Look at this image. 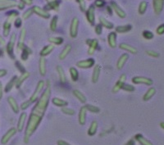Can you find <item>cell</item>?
Returning a JSON list of instances; mask_svg holds the SVG:
<instances>
[{"label":"cell","mask_w":164,"mask_h":145,"mask_svg":"<svg viewBox=\"0 0 164 145\" xmlns=\"http://www.w3.org/2000/svg\"><path fill=\"white\" fill-rule=\"evenodd\" d=\"M50 95H51V87H50V82L48 81L45 93L41 95L40 98L38 101V103H36L35 107L33 108L31 114L30 116V119L27 123L26 133H25V137H24V142L26 144L29 142L30 136L36 131L39 126V123L42 121L43 116L45 115V111L48 107Z\"/></svg>","instance_id":"cell-1"},{"label":"cell","mask_w":164,"mask_h":145,"mask_svg":"<svg viewBox=\"0 0 164 145\" xmlns=\"http://www.w3.org/2000/svg\"><path fill=\"white\" fill-rule=\"evenodd\" d=\"M132 82L135 84H146L150 86L153 84L154 81L152 79L145 76H135L132 78Z\"/></svg>","instance_id":"cell-2"},{"label":"cell","mask_w":164,"mask_h":145,"mask_svg":"<svg viewBox=\"0 0 164 145\" xmlns=\"http://www.w3.org/2000/svg\"><path fill=\"white\" fill-rule=\"evenodd\" d=\"M78 26H79V19L77 17H74L71 21L70 26V36L72 38H76L77 36Z\"/></svg>","instance_id":"cell-3"},{"label":"cell","mask_w":164,"mask_h":145,"mask_svg":"<svg viewBox=\"0 0 164 145\" xmlns=\"http://www.w3.org/2000/svg\"><path fill=\"white\" fill-rule=\"evenodd\" d=\"M44 86H45V81H40L39 83L37 84V87H36V90L33 93V94L31 95V97H30V103H34L35 101L37 100L39 94H40V92L42 91V90L44 89Z\"/></svg>","instance_id":"cell-4"},{"label":"cell","mask_w":164,"mask_h":145,"mask_svg":"<svg viewBox=\"0 0 164 145\" xmlns=\"http://www.w3.org/2000/svg\"><path fill=\"white\" fill-rule=\"evenodd\" d=\"M125 80H126V75L125 74L121 75V76L118 79V81H117V83L114 85V87L113 89V94H116L118 91L121 90L122 89V86L124 85Z\"/></svg>","instance_id":"cell-5"},{"label":"cell","mask_w":164,"mask_h":145,"mask_svg":"<svg viewBox=\"0 0 164 145\" xmlns=\"http://www.w3.org/2000/svg\"><path fill=\"white\" fill-rule=\"evenodd\" d=\"M111 7L113 8V10L116 13V14L118 16H120L121 18H125L126 16V13L122 10V8L115 2H111Z\"/></svg>","instance_id":"cell-6"},{"label":"cell","mask_w":164,"mask_h":145,"mask_svg":"<svg viewBox=\"0 0 164 145\" xmlns=\"http://www.w3.org/2000/svg\"><path fill=\"white\" fill-rule=\"evenodd\" d=\"M153 6L156 15H159L163 9L164 0H153Z\"/></svg>","instance_id":"cell-7"},{"label":"cell","mask_w":164,"mask_h":145,"mask_svg":"<svg viewBox=\"0 0 164 145\" xmlns=\"http://www.w3.org/2000/svg\"><path fill=\"white\" fill-rule=\"evenodd\" d=\"M94 64V60L92 58H90V59H85V60H81V61H78L76 63V66L78 67L86 69V68H90L91 67H93Z\"/></svg>","instance_id":"cell-8"},{"label":"cell","mask_w":164,"mask_h":145,"mask_svg":"<svg viewBox=\"0 0 164 145\" xmlns=\"http://www.w3.org/2000/svg\"><path fill=\"white\" fill-rule=\"evenodd\" d=\"M134 139L136 140L140 145H154V144L145 138L141 134H137L134 136Z\"/></svg>","instance_id":"cell-9"},{"label":"cell","mask_w":164,"mask_h":145,"mask_svg":"<svg viewBox=\"0 0 164 145\" xmlns=\"http://www.w3.org/2000/svg\"><path fill=\"white\" fill-rule=\"evenodd\" d=\"M32 10L33 13H36L37 15H39V16H41L43 18H45V19H48V18H49V16H50L48 13H47L45 10H44L39 6H34L32 7Z\"/></svg>","instance_id":"cell-10"},{"label":"cell","mask_w":164,"mask_h":145,"mask_svg":"<svg viewBox=\"0 0 164 145\" xmlns=\"http://www.w3.org/2000/svg\"><path fill=\"white\" fill-rule=\"evenodd\" d=\"M94 13H95V8H94V7L90 6L89 7V9L87 10L86 17L87 20H88V22L91 24V25H93L94 23V18H95Z\"/></svg>","instance_id":"cell-11"},{"label":"cell","mask_w":164,"mask_h":145,"mask_svg":"<svg viewBox=\"0 0 164 145\" xmlns=\"http://www.w3.org/2000/svg\"><path fill=\"white\" fill-rule=\"evenodd\" d=\"M87 44L89 45V49H88V54L92 55L94 53L98 47V40L97 39H88Z\"/></svg>","instance_id":"cell-12"},{"label":"cell","mask_w":164,"mask_h":145,"mask_svg":"<svg viewBox=\"0 0 164 145\" xmlns=\"http://www.w3.org/2000/svg\"><path fill=\"white\" fill-rule=\"evenodd\" d=\"M16 133V129H15V128H12V129H10L7 132L3 135V139H2V140H1V143L3 144H7V142L9 141L10 139L13 137L15 134Z\"/></svg>","instance_id":"cell-13"},{"label":"cell","mask_w":164,"mask_h":145,"mask_svg":"<svg viewBox=\"0 0 164 145\" xmlns=\"http://www.w3.org/2000/svg\"><path fill=\"white\" fill-rule=\"evenodd\" d=\"M87 111L85 107H82L80 110V112H79V117H78V120H79V123L81 126H84L85 122H86V114Z\"/></svg>","instance_id":"cell-14"},{"label":"cell","mask_w":164,"mask_h":145,"mask_svg":"<svg viewBox=\"0 0 164 145\" xmlns=\"http://www.w3.org/2000/svg\"><path fill=\"white\" fill-rule=\"evenodd\" d=\"M129 58V55L127 53H124L122 54L118 59V61L117 62V68L118 69V70H122L123 67H124V66H125V62L127 61Z\"/></svg>","instance_id":"cell-15"},{"label":"cell","mask_w":164,"mask_h":145,"mask_svg":"<svg viewBox=\"0 0 164 145\" xmlns=\"http://www.w3.org/2000/svg\"><path fill=\"white\" fill-rule=\"evenodd\" d=\"M156 94V89L154 87H151L148 89L147 92L145 93V95L143 96V101L147 102L148 100H150Z\"/></svg>","instance_id":"cell-16"},{"label":"cell","mask_w":164,"mask_h":145,"mask_svg":"<svg viewBox=\"0 0 164 145\" xmlns=\"http://www.w3.org/2000/svg\"><path fill=\"white\" fill-rule=\"evenodd\" d=\"M108 42L111 48H116L117 46V34L115 32L110 33L108 36Z\"/></svg>","instance_id":"cell-17"},{"label":"cell","mask_w":164,"mask_h":145,"mask_svg":"<svg viewBox=\"0 0 164 145\" xmlns=\"http://www.w3.org/2000/svg\"><path fill=\"white\" fill-rule=\"evenodd\" d=\"M120 48H122L123 50H125V51L129 52V53H131L132 54H136L137 53V48H135V47H133V46L130 45V44H121L119 45Z\"/></svg>","instance_id":"cell-18"},{"label":"cell","mask_w":164,"mask_h":145,"mask_svg":"<svg viewBox=\"0 0 164 145\" xmlns=\"http://www.w3.org/2000/svg\"><path fill=\"white\" fill-rule=\"evenodd\" d=\"M26 116H27V115H26V112L22 113V115L20 116L19 121L17 122V130L19 132L22 131V129H24V124H25V121H26Z\"/></svg>","instance_id":"cell-19"},{"label":"cell","mask_w":164,"mask_h":145,"mask_svg":"<svg viewBox=\"0 0 164 145\" xmlns=\"http://www.w3.org/2000/svg\"><path fill=\"white\" fill-rule=\"evenodd\" d=\"M100 68L99 65H96L94 68L93 71V75H92V82L93 83H97L98 81H99V78L100 75Z\"/></svg>","instance_id":"cell-20"},{"label":"cell","mask_w":164,"mask_h":145,"mask_svg":"<svg viewBox=\"0 0 164 145\" xmlns=\"http://www.w3.org/2000/svg\"><path fill=\"white\" fill-rule=\"evenodd\" d=\"M52 103L54 104L55 106L60 107H64L68 106V103L65 100L59 98H53L52 99Z\"/></svg>","instance_id":"cell-21"},{"label":"cell","mask_w":164,"mask_h":145,"mask_svg":"<svg viewBox=\"0 0 164 145\" xmlns=\"http://www.w3.org/2000/svg\"><path fill=\"white\" fill-rule=\"evenodd\" d=\"M39 72L41 75H46V60L44 57H42L39 59Z\"/></svg>","instance_id":"cell-22"},{"label":"cell","mask_w":164,"mask_h":145,"mask_svg":"<svg viewBox=\"0 0 164 145\" xmlns=\"http://www.w3.org/2000/svg\"><path fill=\"white\" fill-rule=\"evenodd\" d=\"M97 129H98V122L96 121H92L90 128L88 129V135L94 136L96 134Z\"/></svg>","instance_id":"cell-23"},{"label":"cell","mask_w":164,"mask_h":145,"mask_svg":"<svg viewBox=\"0 0 164 145\" xmlns=\"http://www.w3.org/2000/svg\"><path fill=\"white\" fill-rule=\"evenodd\" d=\"M57 71H58V75H59V79L62 83H66L67 82V77H66V75H65L64 70L63 68L61 66H57Z\"/></svg>","instance_id":"cell-24"},{"label":"cell","mask_w":164,"mask_h":145,"mask_svg":"<svg viewBox=\"0 0 164 145\" xmlns=\"http://www.w3.org/2000/svg\"><path fill=\"white\" fill-rule=\"evenodd\" d=\"M73 94H74V96L77 98L81 103H86V97L83 94V93H81V91L78 90H73Z\"/></svg>","instance_id":"cell-25"},{"label":"cell","mask_w":164,"mask_h":145,"mask_svg":"<svg viewBox=\"0 0 164 145\" xmlns=\"http://www.w3.org/2000/svg\"><path fill=\"white\" fill-rule=\"evenodd\" d=\"M15 39H16V35L13 34L12 37H11V39H10V42L7 45V52L9 53L10 56L13 57V46H14V44H15Z\"/></svg>","instance_id":"cell-26"},{"label":"cell","mask_w":164,"mask_h":145,"mask_svg":"<svg viewBox=\"0 0 164 145\" xmlns=\"http://www.w3.org/2000/svg\"><path fill=\"white\" fill-rule=\"evenodd\" d=\"M99 21L101 23V25L103 27H106L107 29H113V24L112 22H110L109 21H108L106 18H104L103 16H99Z\"/></svg>","instance_id":"cell-27"},{"label":"cell","mask_w":164,"mask_h":145,"mask_svg":"<svg viewBox=\"0 0 164 145\" xmlns=\"http://www.w3.org/2000/svg\"><path fill=\"white\" fill-rule=\"evenodd\" d=\"M71 45L70 44H68V45L65 46V48H63V50L62 51V53L59 55V58L60 60H63L65 58H67V56L69 54V53L71 52Z\"/></svg>","instance_id":"cell-28"},{"label":"cell","mask_w":164,"mask_h":145,"mask_svg":"<svg viewBox=\"0 0 164 145\" xmlns=\"http://www.w3.org/2000/svg\"><path fill=\"white\" fill-rule=\"evenodd\" d=\"M26 30L24 29L22 30L21 31V36H20V40L18 42V50L22 49L24 47V39L26 38Z\"/></svg>","instance_id":"cell-29"},{"label":"cell","mask_w":164,"mask_h":145,"mask_svg":"<svg viewBox=\"0 0 164 145\" xmlns=\"http://www.w3.org/2000/svg\"><path fill=\"white\" fill-rule=\"evenodd\" d=\"M132 29L131 25H125V26H119L116 27V31L117 33H126Z\"/></svg>","instance_id":"cell-30"},{"label":"cell","mask_w":164,"mask_h":145,"mask_svg":"<svg viewBox=\"0 0 164 145\" xmlns=\"http://www.w3.org/2000/svg\"><path fill=\"white\" fill-rule=\"evenodd\" d=\"M53 45H47L44 47V48L42 49L41 52H40V55H41L42 57H45V56H47V55L50 54L53 50Z\"/></svg>","instance_id":"cell-31"},{"label":"cell","mask_w":164,"mask_h":145,"mask_svg":"<svg viewBox=\"0 0 164 145\" xmlns=\"http://www.w3.org/2000/svg\"><path fill=\"white\" fill-rule=\"evenodd\" d=\"M30 76V73L29 72H23L22 75L20 76L18 79H17V81H16V88L20 87V85L22 84L23 81H26L27 78Z\"/></svg>","instance_id":"cell-32"},{"label":"cell","mask_w":164,"mask_h":145,"mask_svg":"<svg viewBox=\"0 0 164 145\" xmlns=\"http://www.w3.org/2000/svg\"><path fill=\"white\" fill-rule=\"evenodd\" d=\"M8 103L12 107V108L14 111V112L17 113L19 112V107H18V105H17V103L16 102V100L13 98V97H9L8 98Z\"/></svg>","instance_id":"cell-33"},{"label":"cell","mask_w":164,"mask_h":145,"mask_svg":"<svg viewBox=\"0 0 164 145\" xmlns=\"http://www.w3.org/2000/svg\"><path fill=\"white\" fill-rule=\"evenodd\" d=\"M147 7H148V3H147L146 1H142L141 3H140V5H139V13H140V15H143V14L146 12Z\"/></svg>","instance_id":"cell-34"},{"label":"cell","mask_w":164,"mask_h":145,"mask_svg":"<svg viewBox=\"0 0 164 145\" xmlns=\"http://www.w3.org/2000/svg\"><path fill=\"white\" fill-rule=\"evenodd\" d=\"M48 41L50 43H53V44L60 45L63 43V38H62V37H50V38H48Z\"/></svg>","instance_id":"cell-35"},{"label":"cell","mask_w":164,"mask_h":145,"mask_svg":"<svg viewBox=\"0 0 164 145\" xmlns=\"http://www.w3.org/2000/svg\"><path fill=\"white\" fill-rule=\"evenodd\" d=\"M69 72H70V75H71V78L72 81H76L78 80V71L77 70L75 67H71L69 69Z\"/></svg>","instance_id":"cell-36"},{"label":"cell","mask_w":164,"mask_h":145,"mask_svg":"<svg viewBox=\"0 0 164 145\" xmlns=\"http://www.w3.org/2000/svg\"><path fill=\"white\" fill-rule=\"evenodd\" d=\"M85 108H86L87 111H89L90 112L92 113H99L100 109L99 107H98L96 106H94V105H91V104H87L85 105Z\"/></svg>","instance_id":"cell-37"},{"label":"cell","mask_w":164,"mask_h":145,"mask_svg":"<svg viewBox=\"0 0 164 145\" xmlns=\"http://www.w3.org/2000/svg\"><path fill=\"white\" fill-rule=\"evenodd\" d=\"M58 16H54L52 18L50 22V30L52 31H55L57 30V24H58Z\"/></svg>","instance_id":"cell-38"},{"label":"cell","mask_w":164,"mask_h":145,"mask_svg":"<svg viewBox=\"0 0 164 145\" xmlns=\"http://www.w3.org/2000/svg\"><path fill=\"white\" fill-rule=\"evenodd\" d=\"M58 7H59L58 3H57V1H55V2L48 3V4H47V6H46V9H51L58 11Z\"/></svg>","instance_id":"cell-39"},{"label":"cell","mask_w":164,"mask_h":145,"mask_svg":"<svg viewBox=\"0 0 164 145\" xmlns=\"http://www.w3.org/2000/svg\"><path fill=\"white\" fill-rule=\"evenodd\" d=\"M62 112L64 113L66 115H68V116H73V115H75L76 112H75V110L71 109V108L64 107L62 108Z\"/></svg>","instance_id":"cell-40"},{"label":"cell","mask_w":164,"mask_h":145,"mask_svg":"<svg viewBox=\"0 0 164 145\" xmlns=\"http://www.w3.org/2000/svg\"><path fill=\"white\" fill-rule=\"evenodd\" d=\"M142 36H143V37L145 39H148V40L152 39L154 38V34L151 31H149V30H144L143 33H142Z\"/></svg>","instance_id":"cell-41"},{"label":"cell","mask_w":164,"mask_h":145,"mask_svg":"<svg viewBox=\"0 0 164 145\" xmlns=\"http://www.w3.org/2000/svg\"><path fill=\"white\" fill-rule=\"evenodd\" d=\"M30 53H31V50L29 48H25L23 49V54L22 56V58L23 60H26L27 58H28V56L30 55Z\"/></svg>","instance_id":"cell-42"},{"label":"cell","mask_w":164,"mask_h":145,"mask_svg":"<svg viewBox=\"0 0 164 145\" xmlns=\"http://www.w3.org/2000/svg\"><path fill=\"white\" fill-rule=\"evenodd\" d=\"M146 53H147V55H148V56H150L152 58H158V57L160 56V54L158 53V52H155L154 51V50H147V51H146Z\"/></svg>","instance_id":"cell-43"},{"label":"cell","mask_w":164,"mask_h":145,"mask_svg":"<svg viewBox=\"0 0 164 145\" xmlns=\"http://www.w3.org/2000/svg\"><path fill=\"white\" fill-rule=\"evenodd\" d=\"M122 90L127 91V92H133V91L135 90V88L131 85V84H124L122 86Z\"/></svg>","instance_id":"cell-44"},{"label":"cell","mask_w":164,"mask_h":145,"mask_svg":"<svg viewBox=\"0 0 164 145\" xmlns=\"http://www.w3.org/2000/svg\"><path fill=\"white\" fill-rule=\"evenodd\" d=\"M156 32L159 36H162L164 34V24H161L158 26V28L156 29Z\"/></svg>","instance_id":"cell-45"},{"label":"cell","mask_w":164,"mask_h":145,"mask_svg":"<svg viewBox=\"0 0 164 145\" xmlns=\"http://www.w3.org/2000/svg\"><path fill=\"white\" fill-rule=\"evenodd\" d=\"M32 13H33L32 8H31V9H30H30H28L27 11H26V13L23 14V16H23V19H24V20L28 19L30 16L32 15Z\"/></svg>","instance_id":"cell-46"},{"label":"cell","mask_w":164,"mask_h":145,"mask_svg":"<svg viewBox=\"0 0 164 145\" xmlns=\"http://www.w3.org/2000/svg\"><path fill=\"white\" fill-rule=\"evenodd\" d=\"M30 104H31V103L30 102V100L26 101V102H24V103H22V105H21V108H22V110L27 109V108L30 106Z\"/></svg>","instance_id":"cell-47"},{"label":"cell","mask_w":164,"mask_h":145,"mask_svg":"<svg viewBox=\"0 0 164 145\" xmlns=\"http://www.w3.org/2000/svg\"><path fill=\"white\" fill-rule=\"evenodd\" d=\"M77 2L80 4V7H81V10L82 12H85V7H86V5H85V0H77Z\"/></svg>","instance_id":"cell-48"},{"label":"cell","mask_w":164,"mask_h":145,"mask_svg":"<svg viewBox=\"0 0 164 145\" xmlns=\"http://www.w3.org/2000/svg\"><path fill=\"white\" fill-rule=\"evenodd\" d=\"M16 76H15V77H13L12 81H10L9 83L7 84V87H6V91H9L10 90H12V88H13V84H14V82H15V81H16Z\"/></svg>","instance_id":"cell-49"},{"label":"cell","mask_w":164,"mask_h":145,"mask_svg":"<svg viewBox=\"0 0 164 145\" xmlns=\"http://www.w3.org/2000/svg\"><path fill=\"white\" fill-rule=\"evenodd\" d=\"M102 30H103L102 29V26H100V25H97L95 26V28H94V30H95V32L98 35H100L102 33Z\"/></svg>","instance_id":"cell-50"},{"label":"cell","mask_w":164,"mask_h":145,"mask_svg":"<svg viewBox=\"0 0 164 145\" xmlns=\"http://www.w3.org/2000/svg\"><path fill=\"white\" fill-rule=\"evenodd\" d=\"M104 1L103 0H96L95 1V5L98 7H103L104 5Z\"/></svg>","instance_id":"cell-51"},{"label":"cell","mask_w":164,"mask_h":145,"mask_svg":"<svg viewBox=\"0 0 164 145\" xmlns=\"http://www.w3.org/2000/svg\"><path fill=\"white\" fill-rule=\"evenodd\" d=\"M15 26H16V28H19L20 26H22V20L21 19H16V21H15Z\"/></svg>","instance_id":"cell-52"},{"label":"cell","mask_w":164,"mask_h":145,"mask_svg":"<svg viewBox=\"0 0 164 145\" xmlns=\"http://www.w3.org/2000/svg\"><path fill=\"white\" fill-rule=\"evenodd\" d=\"M58 145H71L70 144H68V142H66L64 140H58Z\"/></svg>","instance_id":"cell-53"},{"label":"cell","mask_w":164,"mask_h":145,"mask_svg":"<svg viewBox=\"0 0 164 145\" xmlns=\"http://www.w3.org/2000/svg\"><path fill=\"white\" fill-rule=\"evenodd\" d=\"M125 145H135V141H134V139H130L129 141L125 143Z\"/></svg>","instance_id":"cell-54"},{"label":"cell","mask_w":164,"mask_h":145,"mask_svg":"<svg viewBox=\"0 0 164 145\" xmlns=\"http://www.w3.org/2000/svg\"><path fill=\"white\" fill-rule=\"evenodd\" d=\"M3 96V87H2V84L0 83V98Z\"/></svg>","instance_id":"cell-55"},{"label":"cell","mask_w":164,"mask_h":145,"mask_svg":"<svg viewBox=\"0 0 164 145\" xmlns=\"http://www.w3.org/2000/svg\"><path fill=\"white\" fill-rule=\"evenodd\" d=\"M6 74V71L5 70H1L0 71V76H2V75H3Z\"/></svg>","instance_id":"cell-56"},{"label":"cell","mask_w":164,"mask_h":145,"mask_svg":"<svg viewBox=\"0 0 164 145\" xmlns=\"http://www.w3.org/2000/svg\"><path fill=\"white\" fill-rule=\"evenodd\" d=\"M160 127H161L162 129L164 130V121H162V122H160Z\"/></svg>","instance_id":"cell-57"},{"label":"cell","mask_w":164,"mask_h":145,"mask_svg":"<svg viewBox=\"0 0 164 145\" xmlns=\"http://www.w3.org/2000/svg\"><path fill=\"white\" fill-rule=\"evenodd\" d=\"M48 3H52V2H55L56 0H47Z\"/></svg>","instance_id":"cell-58"},{"label":"cell","mask_w":164,"mask_h":145,"mask_svg":"<svg viewBox=\"0 0 164 145\" xmlns=\"http://www.w3.org/2000/svg\"><path fill=\"white\" fill-rule=\"evenodd\" d=\"M0 42L2 43V44H4V41H3V39H2V38H1V37H0Z\"/></svg>","instance_id":"cell-59"},{"label":"cell","mask_w":164,"mask_h":145,"mask_svg":"<svg viewBox=\"0 0 164 145\" xmlns=\"http://www.w3.org/2000/svg\"><path fill=\"white\" fill-rule=\"evenodd\" d=\"M30 2H32V0H30Z\"/></svg>","instance_id":"cell-60"}]
</instances>
